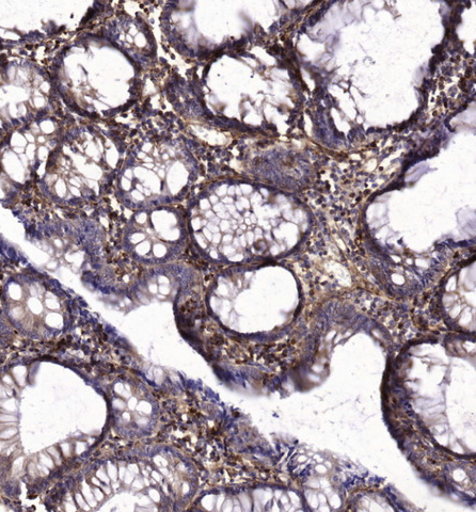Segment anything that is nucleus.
Wrapping results in <instances>:
<instances>
[{
    "label": "nucleus",
    "mask_w": 476,
    "mask_h": 512,
    "mask_svg": "<svg viewBox=\"0 0 476 512\" xmlns=\"http://www.w3.org/2000/svg\"><path fill=\"white\" fill-rule=\"evenodd\" d=\"M153 153L137 154V163L134 167L136 179L134 180V190L137 192V202L150 204L158 202V200L170 199L174 192L162 180L168 183V175L172 169L181 168L184 165V158L176 152L169 154V151L153 148Z\"/></svg>",
    "instance_id": "obj_1"
}]
</instances>
